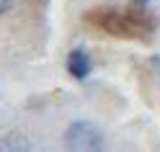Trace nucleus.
Returning <instances> with one entry per match:
<instances>
[{"label":"nucleus","mask_w":160,"mask_h":152,"mask_svg":"<svg viewBox=\"0 0 160 152\" xmlns=\"http://www.w3.org/2000/svg\"><path fill=\"white\" fill-rule=\"evenodd\" d=\"M88 21L98 26L101 31L122 39H145L155 31V23L139 11H119V8H101L91 11Z\"/></svg>","instance_id":"1"},{"label":"nucleus","mask_w":160,"mask_h":152,"mask_svg":"<svg viewBox=\"0 0 160 152\" xmlns=\"http://www.w3.org/2000/svg\"><path fill=\"white\" fill-rule=\"evenodd\" d=\"M65 147L67 150H78V152H96L103 147V134L101 129L91 121H72L65 129Z\"/></svg>","instance_id":"2"},{"label":"nucleus","mask_w":160,"mask_h":152,"mask_svg":"<svg viewBox=\"0 0 160 152\" xmlns=\"http://www.w3.org/2000/svg\"><path fill=\"white\" fill-rule=\"evenodd\" d=\"M91 70H93L91 54H88L83 47H78V49H72V52L67 54V72H70V77L85 80L88 75H91Z\"/></svg>","instance_id":"3"},{"label":"nucleus","mask_w":160,"mask_h":152,"mask_svg":"<svg viewBox=\"0 0 160 152\" xmlns=\"http://www.w3.org/2000/svg\"><path fill=\"white\" fill-rule=\"evenodd\" d=\"M34 142L23 131H5L0 137V152H31Z\"/></svg>","instance_id":"4"},{"label":"nucleus","mask_w":160,"mask_h":152,"mask_svg":"<svg viewBox=\"0 0 160 152\" xmlns=\"http://www.w3.org/2000/svg\"><path fill=\"white\" fill-rule=\"evenodd\" d=\"M11 5H13V0H0V16H5L11 11Z\"/></svg>","instance_id":"5"},{"label":"nucleus","mask_w":160,"mask_h":152,"mask_svg":"<svg viewBox=\"0 0 160 152\" xmlns=\"http://www.w3.org/2000/svg\"><path fill=\"white\" fill-rule=\"evenodd\" d=\"M137 3H147V0H137Z\"/></svg>","instance_id":"6"}]
</instances>
